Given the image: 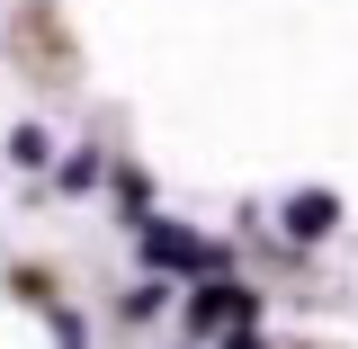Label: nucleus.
Instances as JSON below:
<instances>
[{"label":"nucleus","instance_id":"obj_1","mask_svg":"<svg viewBox=\"0 0 358 349\" xmlns=\"http://www.w3.org/2000/svg\"><path fill=\"white\" fill-rule=\"evenodd\" d=\"M197 322H206V332H242V322H251V305H242V296H215V287H206V296H197Z\"/></svg>","mask_w":358,"mask_h":349}]
</instances>
